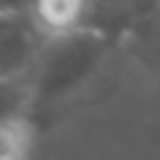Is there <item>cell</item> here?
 <instances>
[{
  "instance_id": "3",
  "label": "cell",
  "mask_w": 160,
  "mask_h": 160,
  "mask_svg": "<svg viewBox=\"0 0 160 160\" xmlns=\"http://www.w3.org/2000/svg\"><path fill=\"white\" fill-rule=\"evenodd\" d=\"M122 52L160 82V2L145 5L122 40Z\"/></svg>"
},
{
  "instance_id": "1",
  "label": "cell",
  "mask_w": 160,
  "mask_h": 160,
  "mask_svg": "<svg viewBox=\"0 0 160 160\" xmlns=\"http://www.w3.org/2000/svg\"><path fill=\"white\" fill-rule=\"evenodd\" d=\"M125 60L122 42L98 32L65 30L45 35L25 75L30 130L45 132L75 112L102 102L115 90Z\"/></svg>"
},
{
  "instance_id": "2",
  "label": "cell",
  "mask_w": 160,
  "mask_h": 160,
  "mask_svg": "<svg viewBox=\"0 0 160 160\" xmlns=\"http://www.w3.org/2000/svg\"><path fill=\"white\" fill-rule=\"evenodd\" d=\"M45 32L30 5H0V75L25 78L40 52Z\"/></svg>"
},
{
  "instance_id": "4",
  "label": "cell",
  "mask_w": 160,
  "mask_h": 160,
  "mask_svg": "<svg viewBox=\"0 0 160 160\" xmlns=\"http://www.w3.org/2000/svg\"><path fill=\"white\" fill-rule=\"evenodd\" d=\"M28 108H30L28 80L0 75V125L28 122Z\"/></svg>"
}]
</instances>
